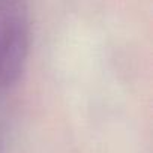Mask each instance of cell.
I'll use <instances>...</instances> for the list:
<instances>
[{"instance_id":"1","label":"cell","mask_w":153,"mask_h":153,"mask_svg":"<svg viewBox=\"0 0 153 153\" xmlns=\"http://www.w3.org/2000/svg\"><path fill=\"white\" fill-rule=\"evenodd\" d=\"M30 51L27 0H0V92L18 83Z\"/></svg>"}]
</instances>
